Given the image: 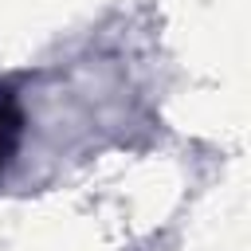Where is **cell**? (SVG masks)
I'll return each mask as SVG.
<instances>
[{
    "label": "cell",
    "mask_w": 251,
    "mask_h": 251,
    "mask_svg": "<svg viewBox=\"0 0 251 251\" xmlns=\"http://www.w3.org/2000/svg\"><path fill=\"white\" fill-rule=\"evenodd\" d=\"M16 141H20V110H16V102L0 90V169H4L8 157L16 153Z\"/></svg>",
    "instance_id": "6da1fadb"
}]
</instances>
